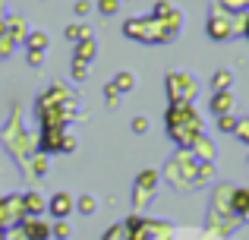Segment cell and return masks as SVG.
Segmentation results:
<instances>
[{"label": "cell", "mask_w": 249, "mask_h": 240, "mask_svg": "<svg viewBox=\"0 0 249 240\" xmlns=\"http://www.w3.org/2000/svg\"><path fill=\"white\" fill-rule=\"evenodd\" d=\"M164 127H167L170 139L180 148H186V152H189V146L205 133V120L196 111V105H170L164 111Z\"/></svg>", "instance_id": "1"}, {"label": "cell", "mask_w": 249, "mask_h": 240, "mask_svg": "<svg viewBox=\"0 0 249 240\" xmlns=\"http://www.w3.org/2000/svg\"><path fill=\"white\" fill-rule=\"evenodd\" d=\"M123 35L133 38V41H142V44H167V41L177 38L174 32H170L161 19H155V16L126 19V22H123Z\"/></svg>", "instance_id": "2"}, {"label": "cell", "mask_w": 249, "mask_h": 240, "mask_svg": "<svg viewBox=\"0 0 249 240\" xmlns=\"http://www.w3.org/2000/svg\"><path fill=\"white\" fill-rule=\"evenodd\" d=\"M196 171H199V161L193 158V155L183 148V152H177L174 158L164 165V174L161 177L170 180V184L177 186V190H199V180H196Z\"/></svg>", "instance_id": "3"}, {"label": "cell", "mask_w": 249, "mask_h": 240, "mask_svg": "<svg viewBox=\"0 0 249 240\" xmlns=\"http://www.w3.org/2000/svg\"><path fill=\"white\" fill-rule=\"evenodd\" d=\"M164 89H167L170 105H193L196 92H199V82H196L189 73H167Z\"/></svg>", "instance_id": "4"}, {"label": "cell", "mask_w": 249, "mask_h": 240, "mask_svg": "<svg viewBox=\"0 0 249 240\" xmlns=\"http://www.w3.org/2000/svg\"><path fill=\"white\" fill-rule=\"evenodd\" d=\"M205 32L212 41H227V38L237 35V16H231V13H224L218 3L212 6V16H208L205 22Z\"/></svg>", "instance_id": "5"}, {"label": "cell", "mask_w": 249, "mask_h": 240, "mask_svg": "<svg viewBox=\"0 0 249 240\" xmlns=\"http://www.w3.org/2000/svg\"><path fill=\"white\" fill-rule=\"evenodd\" d=\"M158 180H161V174L152 171V167L139 171V177H136V184H133V205H136V209H142V205H148L155 199V193H158Z\"/></svg>", "instance_id": "6"}, {"label": "cell", "mask_w": 249, "mask_h": 240, "mask_svg": "<svg viewBox=\"0 0 249 240\" xmlns=\"http://www.w3.org/2000/svg\"><path fill=\"white\" fill-rule=\"evenodd\" d=\"M63 133H67V127H44L41 136H38V152H44L48 158H51V155H60Z\"/></svg>", "instance_id": "7"}, {"label": "cell", "mask_w": 249, "mask_h": 240, "mask_svg": "<svg viewBox=\"0 0 249 240\" xmlns=\"http://www.w3.org/2000/svg\"><path fill=\"white\" fill-rule=\"evenodd\" d=\"M19 228H22V234L29 240H51V224L44 215H25Z\"/></svg>", "instance_id": "8"}, {"label": "cell", "mask_w": 249, "mask_h": 240, "mask_svg": "<svg viewBox=\"0 0 249 240\" xmlns=\"http://www.w3.org/2000/svg\"><path fill=\"white\" fill-rule=\"evenodd\" d=\"M76 209V199L70 196V193H54V196L48 199V212L54 215V222H60V218H70Z\"/></svg>", "instance_id": "9"}, {"label": "cell", "mask_w": 249, "mask_h": 240, "mask_svg": "<svg viewBox=\"0 0 249 240\" xmlns=\"http://www.w3.org/2000/svg\"><path fill=\"white\" fill-rule=\"evenodd\" d=\"M231 193H233L231 184H218L212 190V209H208V212H218V215H233V212H231Z\"/></svg>", "instance_id": "10"}, {"label": "cell", "mask_w": 249, "mask_h": 240, "mask_svg": "<svg viewBox=\"0 0 249 240\" xmlns=\"http://www.w3.org/2000/svg\"><path fill=\"white\" fill-rule=\"evenodd\" d=\"M3 22H6V35L13 38L16 44H22L25 38H29V19L25 16H19V13H13V16H3Z\"/></svg>", "instance_id": "11"}, {"label": "cell", "mask_w": 249, "mask_h": 240, "mask_svg": "<svg viewBox=\"0 0 249 240\" xmlns=\"http://www.w3.org/2000/svg\"><path fill=\"white\" fill-rule=\"evenodd\" d=\"M214 152H218V148H214V142L208 139L205 133H202L199 139H196L193 146H189V155H193L196 161H214Z\"/></svg>", "instance_id": "12"}, {"label": "cell", "mask_w": 249, "mask_h": 240, "mask_svg": "<svg viewBox=\"0 0 249 240\" xmlns=\"http://www.w3.org/2000/svg\"><path fill=\"white\" fill-rule=\"evenodd\" d=\"M95 54H98V41H95V35H89V38H82V41H76V44H73V60L91 63V60H95Z\"/></svg>", "instance_id": "13"}, {"label": "cell", "mask_w": 249, "mask_h": 240, "mask_svg": "<svg viewBox=\"0 0 249 240\" xmlns=\"http://www.w3.org/2000/svg\"><path fill=\"white\" fill-rule=\"evenodd\" d=\"M22 205H25V215H44V212H48V199H44L38 190H25L22 193Z\"/></svg>", "instance_id": "14"}, {"label": "cell", "mask_w": 249, "mask_h": 240, "mask_svg": "<svg viewBox=\"0 0 249 240\" xmlns=\"http://www.w3.org/2000/svg\"><path fill=\"white\" fill-rule=\"evenodd\" d=\"M231 212L246 222V215H249V190H246V186H233V193H231Z\"/></svg>", "instance_id": "15"}, {"label": "cell", "mask_w": 249, "mask_h": 240, "mask_svg": "<svg viewBox=\"0 0 249 240\" xmlns=\"http://www.w3.org/2000/svg\"><path fill=\"white\" fill-rule=\"evenodd\" d=\"M208 108H212L214 117H224V114H231V111H233V92H231V89H227V92H214L212 101H208Z\"/></svg>", "instance_id": "16"}, {"label": "cell", "mask_w": 249, "mask_h": 240, "mask_svg": "<svg viewBox=\"0 0 249 240\" xmlns=\"http://www.w3.org/2000/svg\"><path fill=\"white\" fill-rule=\"evenodd\" d=\"M29 171H32V177H44V174L51 171V158L44 152H35L29 158Z\"/></svg>", "instance_id": "17"}, {"label": "cell", "mask_w": 249, "mask_h": 240, "mask_svg": "<svg viewBox=\"0 0 249 240\" xmlns=\"http://www.w3.org/2000/svg\"><path fill=\"white\" fill-rule=\"evenodd\" d=\"M110 86H114L120 95H126V92H133V89H136V76L129 73V70H123V73L114 76V82H110Z\"/></svg>", "instance_id": "18"}, {"label": "cell", "mask_w": 249, "mask_h": 240, "mask_svg": "<svg viewBox=\"0 0 249 240\" xmlns=\"http://www.w3.org/2000/svg\"><path fill=\"white\" fill-rule=\"evenodd\" d=\"M25 51H48L51 48V38L44 35V32H29V38H25Z\"/></svg>", "instance_id": "19"}, {"label": "cell", "mask_w": 249, "mask_h": 240, "mask_svg": "<svg viewBox=\"0 0 249 240\" xmlns=\"http://www.w3.org/2000/svg\"><path fill=\"white\" fill-rule=\"evenodd\" d=\"M91 35V29H89V25H82V22H70L67 25V29H63V38H67V41H82V38H89Z\"/></svg>", "instance_id": "20"}, {"label": "cell", "mask_w": 249, "mask_h": 240, "mask_svg": "<svg viewBox=\"0 0 249 240\" xmlns=\"http://www.w3.org/2000/svg\"><path fill=\"white\" fill-rule=\"evenodd\" d=\"M233 86V73H231V70H218V73H214L212 76V89H214V92H227V89H231Z\"/></svg>", "instance_id": "21"}, {"label": "cell", "mask_w": 249, "mask_h": 240, "mask_svg": "<svg viewBox=\"0 0 249 240\" xmlns=\"http://www.w3.org/2000/svg\"><path fill=\"white\" fill-rule=\"evenodd\" d=\"M214 177V161H199V171H196V180H199V186L212 184Z\"/></svg>", "instance_id": "22"}, {"label": "cell", "mask_w": 249, "mask_h": 240, "mask_svg": "<svg viewBox=\"0 0 249 240\" xmlns=\"http://www.w3.org/2000/svg\"><path fill=\"white\" fill-rule=\"evenodd\" d=\"M76 209H79L82 215H95V209H98V199L91 196V193H82V196L76 199Z\"/></svg>", "instance_id": "23"}, {"label": "cell", "mask_w": 249, "mask_h": 240, "mask_svg": "<svg viewBox=\"0 0 249 240\" xmlns=\"http://www.w3.org/2000/svg\"><path fill=\"white\" fill-rule=\"evenodd\" d=\"M70 234H73V228H70L67 218H60V222L51 224V237H60V240H70Z\"/></svg>", "instance_id": "24"}, {"label": "cell", "mask_w": 249, "mask_h": 240, "mask_svg": "<svg viewBox=\"0 0 249 240\" xmlns=\"http://www.w3.org/2000/svg\"><path fill=\"white\" fill-rule=\"evenodd\" d=\"M104 240H129V231H126V224H110L107 231H104Z\"/></svg>", "instance_id": "25"}, {"label": "cell", "mask_w": 249, "mask_h": 240, "mask_svg": "<svg viewBox=\"0 0 249 240\" xmlns=\"http://www.w3.org/2000/svg\"><path fill=\"white\" fill-rule=\"evenodd\" d=\"M129 127H133V133H136V136H145V133H148V127H152V123H148V117H145V114H136V117H133V123H129Z\"/></svg>", "instance_id": "26"}, {"label": "cell", "mask_w": 249, "mask_h": 240, "mask_svg": "<svg viewBox=\"0 0 249 240\" xmlns=\"http://www.w3.org/2000/svg\"><path fill=\"white\" fill-rule=\"evenodd\" d=\"M117 10H120V0H98V13L101 16H117Z\"/></svg>", "instance_id": "27"}, {"label": "cell", "mask_w": 249, "mask_h": 240, "mask_svg": "<svg viewBox=\"0 0 249 240\" xmlns=\"http://www.w3.org/2000/svg\"><path fill=\"white\" fill-rule=\"evenodd\" d=\"M233 129H237V117H233V114L218 117V133H233Z\"/></svg>", "instance_id": "28"}, {"label": "cell", "mask_w": 249, "mask_h": 240, "mask_svg": "<svg viewBox=\"0 0 249 240\" xmlns=\"http://www.w3.org/2000/svg\"><path fill=\"white\" fill-rule=\"evenodd\" d=\"M120 98H123V95L107 82V86H104V101H107V108H117V105H120Z\"/></svg>", "instance_id": "29"}, {"label": "cell", "mask_w": 249, "mask_h": 240, "mask_svg": "<svg viewBox=\"0 0 249 240\" xmlns=\"http://www.w3.org/2000/svg\"><path fill=\"white\" fill-rule=\"evenodd\" d=\"M76 146H79V142H76V136H73V133H63V142H60V155H73V152H76Z\"/></svg>", "instance_id": "30"}, {"label": "cell", "mask_w": 249, "mask_h": 240, "mask_svg": "<svg viewBox=\"0 0 249 240\" xmlns=\"http://www.w3.org/2000/svg\"><path fill=\"white\" fill-rule=\"evenodd\" d=\"M233 136H237V139H243L246 146H249V117L237 120V129H233Z\"/></svg>", "instance_id": "31"}, {"label": "cell", "mask_w": 249, "mask_h": 240, "mask_svg": "<svg viewBox=\"0 0 249 240\" xmlns=\"http://www.w3.org/2000/svg\"><path fill=\"white\" fill-rule=\"evenodd\" d=\"M85 76H89V63H82V60H73V79H76V82H82Z\"/></svg>", "instance_id": "32"}, {"label": "cell", "mask_w": 249, "mask_h": 240, "mask_svg": "<svg viewBox=\"0 0 249 240\" xmlns=\"http://www.w3.org/2000/svg\"><path fill=\"white\" fill-rule=\"evenodd\" d=\"M44 57H48V51H29V54H25V60H29V67H41Z\"/></svg>", "instance_id": "33"}, {"label": "cell", "mask_w": 249, "mask_h": 240, "mask_svg": "<svg viewBox=\"0 0 249 240\" xmlns=\"http://www.w3.org/2000/svg\"><path fill=\"white\" fill-rule=\"evenodd\" d=\"M13 48H16V41H13L10 35H3V38H0V60H3V57H10V54H13Z\"/></svg>", "instance_id": "34"}, {"label": "cell", "mask_w": 249, "mask_h": 240, "mask_svg": "<svg viewBox=\"0 0 249 240\" xmlns=\"http://www.w3.org/2000/svg\"><path fill=\"white\" fill-rule=\"evenodd\" d=\"M237 35L249 38V13H240L237 16Z\"/></svg>", "instance_id": "35"}, {"label": "cell", "mask_w": 249, "mask_h": 240, "mask_svg": "<svg viewBox=\"0 0 249 240\" xmlns=\"http://www.w3.org/2000/svg\"><path fill=\"white\" fill-rule=\"evenodd\" d=\"M73 10H76V16H79V19H85V16L91 13V3H89V0H76Z\"/></svg>", "instance_id": "36"}, {"label": "cell", "mask_w": 249, "mask_h": 240, "mask_svg": "<svg viewBox=\"0 0 249 240\" xmlns=\"http://www.w3.org/2000/svg\"><path fill=\"white\" fill-rule=\"evenodd\" d=\"M6 240H29V237L22 234V228H10L6 231Z\"/></svg>", "instance_id": "37"}, {"label": "cell", "mask_w": 249, "mask_h": 240, "mask_svg": "<svg viewBox=\"0 0 249 240\" xmlns=\"http://www.w3.org/2000/svg\"><path fill=\"white\" fill-rule=\"evenodd\" d=\"M6 35V22H3V19H0V38H3Z\"/></svg>", "instance_id": "38"}, {"label": "cell", "mask_w": 249, "mask_h": 240, "mask_svg": "<svg viewBox=\"0 0 249 240\" xmlns=\"http://www.w3.org/2000/svg\"><path fill=\"white\" fill-rule=\"evenodd\" d=\"M0 240H6V231H0Z\"/></svg>", "instance_id": "39"}, {"label": "cell", "mask_w": 249, "mask_h": 240, "mask_svg": "<svg viewBox=\"0 0 249 240\" xmlns=\"http://www.w3.org/2000/svg\"><path fill=\"white\" fill-rule=\"evenodd\" d=\"M51 240H60V237H51Z\"/></svg>", "instance_id": "40"}, {"label": "cell", "mask_w": 249, "mask_h": 240, "mask_svg": "<svg viewBox=\"0 0 249 240\" xmlns=\"http://www.w3.org/2000/svg\"><path fill=\"white\" fill-rule=\"evenodd\" d=\"M246 222H249V215H246Z\"/></svg>", "instance_id": "41"}]
</instances>
